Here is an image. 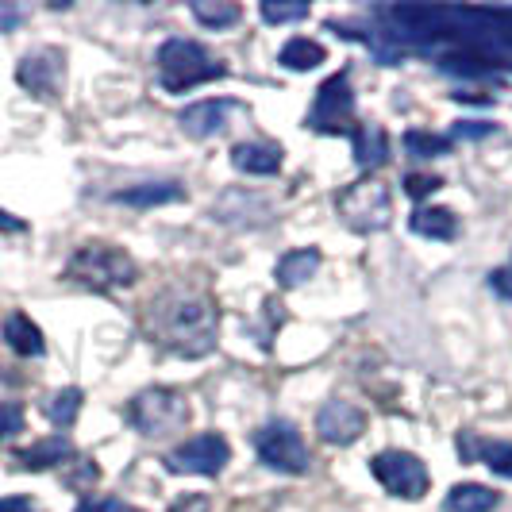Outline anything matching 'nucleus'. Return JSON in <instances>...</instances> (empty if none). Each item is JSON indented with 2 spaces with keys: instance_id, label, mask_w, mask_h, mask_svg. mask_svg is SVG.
<instances>
[{
  "instance_id": "20",
  "label": "nucleus",
  "mask_w": 512,
  "mask_h": 512,
  "mask_svg": "<svg viewBox=\"0 0 512 512\" xmlns=\"http://www.w3.org/2000/svg\"><path fill=\"white\" fill-rule=\"evenodd\" d=\"M409 231L412 235H424V239H439V243H451L459 235V220L451 208H428L420 205L409 216Z\"/></svg>"
},
{
  "instance_id": "17",
  "label": "nucleus",
  "mask_w": 512,
  "mask_h": 512,
  "mask_svg": "<svg viewBox=\"0 0 512 512\" xmlns=\"http://www.w3.org/2000/svg\"><path fill=\"white\" fill-rule=\"evenodd\" d=\"M116 205L128 208H158V205H174L185 201V185L181 181H147V185H128L120 193H112Z\"/></svg>"
},
{
  "instance_id": "29",
  "label": "nucleus",
  "mask_w": 512,
  "mask_h": 512,
  "mask_svg": "<svg viewBox=\"0 0 512 512\" xmlns=\"http://www.w3.org/2000/svg\"><path fill=\"white\" fill-rule=\"evenodd\" d=\"M16 432H24V405L8 401V405H0V443L12 439Z\"/></svg>"
},
{
  "instance_id": "3",
  "label": "nucleus",
  "mask_w": 512,
  "mask_h": 512,
  "mask_svg": "<svg viewBox=\"0 0 512 512\" xmlns=\"http://www.w3.org/2000/svg\"><path fill=\"white\" fill-rule=\"evenodd\" d=\"M224 74H228L224 62H216L193 39H166L158 47V81L166 93H185V89H197L205 81H220Z\"/></svg>"
},
{
  "instance_id": "38",
  "label": "nucleus",
  "mask_w": 512,
  "mask_h": 512,
  "mask_svg": "<svg viewBox=\"0 0 512 512\" xmlns=\"http://www.w3.org/2000/svg\"><path fill=\"white\" fill-rule=\"evenodd\" d=\"M509 274H512V262H509Z\"/></svg>"
},
{
  "instance_id": "34",
  "label": "nucleus",
  "mask_w": 512,
  "mask_h": 512,
  "mask_svg": "<svg viewBox=\"0 0 512 512\" xmlns=\"http://www.w3.org/2000/svg\"><path fill=\"white\" fill-rule=\"evenodd\" d=\"M489 285H493L505 301H512V274L509 270H493V274H489Z\"/></svg>"
},
{
  "instance_id": "28",
  "label": "nucleus",
  "mask_w": 512,
  "mask_h": 512,
  "mask_svg": "<svg viewBox=\"0 0 512 512\" xmlns=\"http://www.w3.org/2000/svg\"><path fill=\"white\" fill-rule=\"evenodd\" d=\"M439 189H443V178H439V174H409V178H405V193H409L412 201H428Z\"/></svg>"
},
{
  "instance_id": "1",
  "label": "nucleus",
  "mask_w": 512,
  "mask_h": 512,
  "mask_svg": "<svg viewBox=\"0 0 512 512\" xmlns=\"http://www.w3.org/2000/svg\"><path fill=\"white\" fill-rule=\"evenodd\" d=\"M143 332L154 347L178 359H205L220 339V308L208 289L197 285H166L143 308Z\"/></svg>"
},
{
  "instance_id": "30",
  "label": "nucleus",
  "mask_w": 512,
  "mask_h": 512,
  "mask_svg": "<svg viewBox=\"0 0 512 512\" xmlns=\"http://www.w3.org/2000/svg\"><path fill=\"white\" fill-rule=\"evenodd\" d=\"M77 512H131V505H124L120 497H97V493H85V501L77 505Z\"/></svg>"
},
{
  "instance_id": "16",
  "label": "nucleus",
  "mask_w": 512,
  "mask_h": 512,
  "mask_svg": "<svg viewBox=\"0 0 512 512\" xmlns=\"http://www.w3.org/2000/svg\"><path fill=\"white\" fill-rule=\"evenodd\" d=\"M0 335H4V343H8L20 359H39V355L47 351V339H43L39 324H35L27 312H8L4 324H0Z\"/></svg>"
},
{
  "instance_id": "12",
  "label": "nucleus",
  "mask_w": 512,
  "mask_h": 512,
  "mask_svg": "<svg viewBox=\"0 0 512 512\" xmlns=\"http://www.w3.org/2000/svg\"><path fill=\"white\" fill-rule=\"evenodd\" d=\"M239 112H243V104L212 97V101H197V104H189V108H181L178 124L189 139H216Z\"/></svg>"
},
{
  "instance_id": "31",
  "label": "nucleus",
  "mask_w": 512,
  "mask_h": 512,
  "mask_svg": "<svg viewBox=\"0 0 512 512\" xmlns=\"http://www.w3.org/2000/svg\"><path fill=\"white\" fill-rule=\"evenodd\" d=\"M493 124H474V120H459V124H455V128H451V135H447V139H451V143H455V139H486V135H493Z\"/></svg>"
},
{
  "instance_id": "33",
  "label": "nucleus",
  "mask_w": 512,
  "mask_h": 512,
  "mask_svg": "<svg viewBox=\"0 0 512 512\" xmlns=\"http://www.w3.org/2000/svg\"><path fill=\"white\" fill-rule=\"evenodd\" d=\"M24 20H27V8H20V4H4V0H0V31H16Z\"/></svg>"
},
{
  "instance_id": "27",
  "label": "nucleus",
  "mask_w": 512,
  "mask_h": 512,
  "mask_svg": "<svg viewBox=\"0 0 512 512\" xmlns=\"http://www.w3.org/2000/svg\"><path fill=\"white\" fill-rule=\"evenodd\" d=\"M262 20L266 24H297L308 16V4H278V0H262Z\"/></svg>"
},
{
  "instance_id": "7",
  "label": "nucleus",
  "mask_w": 512,
  "mask_h": 512,
  "mask_svg": "<svg viewBox=\"0 0 512 512\" xmlns=\"http://www.w3.org/2000/svg\"><path fill=\"white\" fill-rule=\"evenodd\" d=\"M370 470L382 482L385 493H393L401 501H424V493L432 489L428 466L412 451H382V455L370 459Z\"/></svg>"
},
{
  "instance_id": "32",
  "label": "nucleus",
  "mask_w": 512,
  "mask_h": 512,
  "mask_svg": "<svg viewBox=\"0 0 512 512\" xmlns=\"http://www.w3.org/2000/svg\"><path fill=\"white\" fill-rule=\"evenodd\" d=\"M66 482H70L74 489H89L93 482H97V466H93L89 459H77V470L66 478Z\"/></svg>"
},
{
  "instance_id": "2",
  "label": "nucleus",
  "mask_w": 512,
  "mask_h": 512,
  "mask_svg": "<svg viewBox=\"0 0 512 512\" xmlns=\"http://www.w3.org/2000/svg\"><path fill=\"white\" fill-rule=\"evenodd\" d=\"M66 278L85 289H97V293H116V289H131L139 282V266L116 243H85L66 262Z\"/></svg>"
},
{
  "instance_id": "23",
  "label": "nucleus",
  "mask_w": 512,
  "mask_h": 512,
  "mask_svg": "<svg viewBox=\"0 0 512 512\" xmlns=\"http://www.w3.org/2000/svg\"><path fill=\"white\" fill-rule=\"evenodd\" d=\"M278 62H282L285 70H316L320 62H328V51L316 43V39H305V35H297V39H289L278 54Z\"/></svg>"
},
{
  "instance_id": "26",
  "label": "nucleus",
  "mask_w": 512,
  "mask_h": 512,
  "mask_svg": "<svg viewBox=\"0 0 512 512\" xmlns=\"http://www.w3.org/2000/svg\"><path fill=\"white\" fill-rule=\"evenodd\" d=\"M405 151L412 154V158H439V154L451 151V139L447 135H436V131H405Z\"/></svg>"
},
{
  "instance_id": "19",
  "label": "nucleus",
  "mask_w": 512,
  "mask_h": 512,
  "mask_svg": "<svg viewBox=\"0 0 512 512\" xmlns=\"http://www.w3.org/2000/svg\"><path fill=\"white\" fill-rule=\"evenodd\" d=\"M355 162L362 174H374L389 162V135L378 124H359L355 128Z\"/></svg>"
},
{
  "instance_id": "10",
  "label": "nucleus",
  "mask_w": 512,
  "mask_h": 512,
  "mask_svg": "<svg viewBox=\"0 0 512 512\" xmlns=\"http://www.w3.org/2000/svg\"><path fill=\"white\" fill-rule=\"evenodd\" d=\"M16 81L31 97L54 101L66 85V51L62 47H39V51L24 54L20 66H16Z\"/></svg>"
},
{
  "instance_id": "36",
  "label": "nucleus",
  "mask_w": 512,
  "mask_h": 512,
  "mask_svg": "<svg viewBox=\"0 0 512 512\" xmlns=\"http://www.w3.org/2000/svg\"><path fill=\"white\" fill-rule=\"evenodd\" d=\"M0 512H39L31 497H4L0 501Z\"/></svg>"
},
{
  "instance_id": "35",
  "label": "nucleus",
  "mask_w": 512,
  "mask_h": 512,
  "mask_svg": "<svg viewBox=\"0 0 512 512\" xmlns=\"http://www.w3.org/2000/svg\"><path fill=\"white\" fill-rule=\"evenodd\" d=\"M170 512H208V497H197V493H189V497H181V501Z\"/></svg>"
},
{
  "instance_id": "11",
  "label": "nucleus",
  "mask_w": 512,
  "mask_h": 512,
  "mask_svg": "<svg viewBox=\"0 0 512 512\" xmlns=\"http://www.w3.org/2000/svg\"><path fill=\"white\" fill-rule=\"evenodd\" d=\"M316 432H320L324 443H332V447H347V443L362 439V432H366V412L355 401L332 397V401H324L316 409Z\"/></svg>"
},
{
  "instance_id": "5",
  "label": "nucleus",
  "mask_w": 512,
  "mask_h": 512,
  "mask_svg": "<svg viewBox=\"0 0 512 512\" xmlns=\"http://www.w3.org/2000/svg\"><path fill=\"white\" fill-rule=\"evenodd\" d=\"M305 128L316 135H355L359 116H355V89H351V74L339 70L332 74L312 97V108L305 116Z\"/></svg>"
},
{
  "instance_id": "4",
  "label": "nucleus",
  "mask_w": 512,
  "mask_h": 512,
  "mask_svg": "<svg viewBox=\"0 0 512 512\" xmlns=\"http://www.w3.org/2000/svg\"><path fill=\"white\" fill-rule=\"evenodd\" d=\"M335 212L339 220L359 235H374L385 231L393 220V197H389V185L378 178H362L355 185H347L339 197H335Z\"/></svg>"
},
{
  "instance_id": "9",
  "label": "nucleus",
  "mask_w": 512,
  "mask_h": 512,
  "mask_svg": "<svg viewBox=\"0 0 512 512\" xmlns=\"http://www.w3.org/2000/svg\"><path fill=\"white\" fill-rule=\"evenodd\" d=\"M231 462V447L220 432H201V436L185 439L166 455V470L170 474H193V478H216L224 474Z\"/></svg>"
},
{
  "instance_id": "18",
  "label": "nucleus",
  "mask_w": 512,
  "mask_h": 512,
  "mask_svg": "<svg viewBox=\"0 0 512 512\" xmlns=\"http://www.w3.org/2000/svg\"><path fill=\"white\" fill-rule=\"evenodd\" d=\"M74 459H77V451L66 436L39 439V443H31V447H24V451L16 455V462H20L24 470H51V466H62V462H74Z\"/></svg>"
},
{
  "instance_id": "22",
  "label": "nucleus",
  "mask_w": 512,
  "mask_h": 512,
  "mask_svg": "<svg viewBox=\"0 0 512 512\" xmlns=\"http://www.w3.org/2000/svg\"><path fill=\"white\" fill-rule=\"evenodd\" d=\"M501 501L497 489L482 486V482H462L443 497V512H493Z\"/></svg>"
},
{
  "instance_id": "37",
  "label": "nucleus",
  "mask_w": 512,
  "mask_h": 512,
  "mask_svg": "<svg viewBox=\"0 0 512 512\" xmlns=\"http://www.w3.org/2000/svg\"><path fill=\"white\" fill-rule=\"evenodd\" d=\"M0 231H27V224L20 216H8V212L0 208Z\"/></svg>"
},
{
  "instance_id": "8",
  "label": "nucleus",
  "mask_w": 512,
  "mask_h": 512,
  "mask_svg": "<svg viewBox=\"0 0 512 512\" xmlns=\"http://www.w3.org/2000/svg\"><path fill=\"white\" fill-rule=\"evenodd\" d=\"M258 462L278 470V474H305L308 470V447L305 436L297 432V424L289 420H270L255 432Z\"/></svg>"
},
{
  "instance_id": "13",
  "label": "nucleus",
  "mask_w": 512,
  "mask_h": 512,
  "mask_svg": "<svg viewBox=\"0 0 512 512\" xmlns=\"http://www.w3.org/2000/svg\"><path fill=\"white\" fill-rule=\"evenodd\" d=\"M212 220H216V224H228V228H255L262 220H270V205H266L258 193L228 189V193L212 205Z\"/></svg>"
},
{
  "instance_id": "15",
  "label": "nucleus",
  "mask_w": 512,
  "mask_h": 512,
  "mask_svg": "<svg viewBox=\"0 0 512 512\" xmlns=\"http://www.w3.org/2000/svg\"><path fill=\"white\" fill-rule=\"evenodd\" d=\"M459 455H462V462H486L493 474L512 478V443L478 439L474 432H459Z\"/></svg>"
},
{
  "instance_id": "6",
  "label": "nucleus",
  "mask_w": 512,
  "mask_h": 512,
  "mask_svg": "<svg viewBox=\"0 0 512 512\" xmlns=\"http://www.w3.org/2000/svg\"><path fill=\"white\" fill-rule=\"evenodd\" d=\"M128 420L139 436L166 439V436H174L178 428H185L189 409H185V401H181L178 389L151 385V389H143V393H135V397H131Z\"/></svg>"
},
{
  "instance_id": "24",
  "label": "nucleus",
  "mask_w": 512,
  "mask_h": 512,
  "mask_svg": "<svg viewBox=\"0 0 512 512\" xmlns=\"http://www.w3.org/2000/svg\"><path fill=\"white\" fill-rule=\"evenodd\" d=\"M189 12H193V20H201V24L212 27V31H224V27L243 20V8L231 4V0H193Z\"/></svg>"
},
{
  "instance_id": "21",
  "label": "nucleus",
  "mask_w": 512,
  "mask_h": 512,
  "mask_svg": "<svg viewBox=\"0 0 512 512\" xmlns=\"http://www.w3.org/2000/svg\"><path fill=\"white\" fill-rule=\"evenodd\" d=\"M320 262H324V255H320L316 247H297V251H289V255L278 262L274 278H278L282 289H297V285H305L308 278H316Z\"/></svg>"
},
{
  "instance_id": "25",
  "label": "nucleus",
  "mask_w": 512,
  "mask_h": 512,
  "mask_svg": "<svg viewBox=\"0 0 512 512\" xmlns=\"http://www.w3.org/2000/svg\"><path fill=\"white\" fill-rule=\"evenodd\" d=\"M81 401H85V393H81L77 385H66V389H58L51 401L43 405V412H47V420H51V424L70 428V424L77 420V412H81Z\"/></svg>"
},
{
  "instance_id": "14",
  "label": "nucleus",
  "mask_w": 512,
  "mask_h": 512,
  "mask_svg": "<svg viewBox=\"0 0 512 512\" xmlns=\"http://www.w3.org/2000/svg\"><path fill=\"white\" fill-rule=\"evenodd\" d=\"M285 151L278 143H266V139H251V143H235L231 147V166L239 174H251V178H274L282 170Z\"/></svg>"
}]
</instances>
